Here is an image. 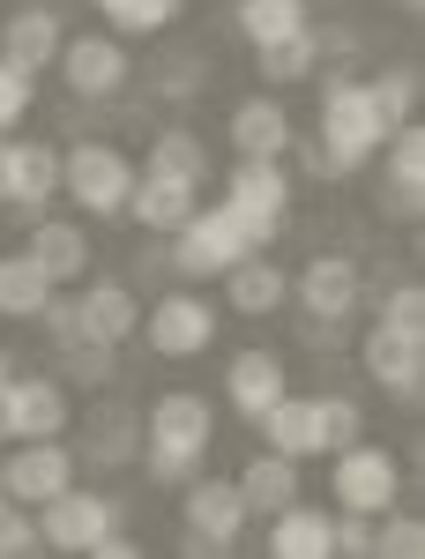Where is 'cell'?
Returning <instances> with one entry per match:
<instances>
[{
	"mask_svg": "<svg viewBox=\"0 0 425 559\" xmlns=\"http://www.w3.org/2000/svg\"><path fill=\"white\" fill-rule=\"evenodd\" d=\"M60 83H68V97H83V105H97V97H113V90L134 75L128 45L120 38H60Z\"/></svg>",
	"mask_w": 425,
	"mask_h": 559,
	"instance_id": "cell-10",
	"label": "cell"
},
{
	"mask_svg": "<svg viewBox=\"0 0 425 559\" xmlns=\"http://www.w3.org/2000/svg\"><path fill=\"white\" fill-rule=\"evenodd\" d=\"M38 321H45V336H52V350L75 344V336H83V306H75V292H60V284H52V299L38 306Z\"/></svg>",
	"mask_w": 425,
	"mask_h": 559,
	"instance_id": "cell-40",
	"label": "cell"
},
{
	"mask_svg": "<svg viewBox=\"0 0 425 559\" xmlns=\"http://www.w3.org/2000/svg\"><path fill=\"white\" fill-rule=\"evenodd\" d=\"M134 187V157L120 142H75L60 150V194L75 202L83 216H120Z\"/></svg>",
	"mask_w": 425,
	"mask_h": 559,
	"instance_id": "cell-3",
	"label": "cell"
},
{
	"mask_svg": "<svg viewBox=\"0 0 425 559\" xmlns=\"http://www.w3.org/2000/svg\"><path fill=\"white\" fill-rule=\"evenodd\" d=\"M321 150H329V165H337V179H351L366 157H381L388 142V120L381 105H374V90L358 83V75H321V134H314Z\"/></svg>",
	"mask_w": 425,
	"mask_h": 559,
	"instance_id": "cell-2",
	"label": "cell"
},
{
	"mask_svg": "<svg viewBox=\"0 0 425 559\" xmlns=\"http://www.w3.org/2000/svg\"><path fill=\"white\" fill-rule=\"evenodd\" d=\"M60 381L68 388H113V344H90V336L60 344Z\"/></svg>",
	"mask_w": 425,
	"mask_h": 559,
	"instance_id": "cell-34",
	"label": "cell"
},
{
	"mask_svg": "<svg viewBox=\"0 0 425 559\" xmlns=\"http://www.w3.org/2000/svg\"><path fill=\"white\" fill-rule=\"evenodd\" d=\"M358 358H366V381L381 388L388 403H403V411H411V403L425 395V336H396V329H374Z\"/></svg>",
	"mask_w": 425,
	"mask_h": 559,
	"instance_id": "cell-14",
	"label": "cell"
},
{
	"mask_svg": "<svg viewBox=\"0 0 425 559\" xmlns=\"http://www.w3.org/2000/svg\"><path fill=\"white\" fill-rule=\"evenodd\" d=\"M232 15H239V38L247 45H276L292 31H306V0H239Z\"/></svg>",
	"mask_w": 425,
	"mask_h": 559,
	"instance_id": "cell-31",
	"label": "cell"
},
{
	"mask_svg": "<svg viewBox=\"0 0 425 559\" xmlns=\"http://www.w3.org/2000/svg\"><path fill=\"white\" fill-rule=\"evenodd\" d=\"M224 202H232L239 224L255 231V247H269V239L284 231V216H292V173H284L276 157H239V165H232V187H224Z\"/></svg>",
	"mask_w": 425,
	"mask_h": 559,
	"instance_id": "cell-7",
	"label": "cell"
},
{
	"mask_svg": "<svg viewBox=\"0 0 425 559\" xmlns=\"http://www.w3.org/2000/svg\"><path fill=\"white\" fill-rule=\"evenodd\" d=\"M0 448H8V403H0Z\"/></svg>",
	"mask_w": 425,
	"mask_h": 559,
	"instance_id": "cell-45",
	"label": "cell"
},
{
	"mask_svg": "<svg viewBox=\"0 0 425 559\" xmlns=\"http://www.w3.org/2000/svg\"><path fill=\"white\" fill-rule=\"evenodd\" d=\"M232 150H239V157H284V150H292V112H284V97H239V112H232Z\"/></svg>",
	"mask_w": 425,
	"mask_h": 559,
	"instance_id": "cell-23",
	"label": "cell"
},
{
	"mask_svg": "<svg viewBox=\"0 0 425 559\" xmlns=\"http://www.w3.org/2000/svg\"><path fill=\"white\" fill-rule=\"evenodd\" d=\"M31 97H38V75H23V68L0 60V134H15L31 120Z\"/></svg>",
	"mask_w": 425,
	"mask_h": 559,
	"instance_id": "cell-39",
	"label": "cell"
},
{
	"mask_svg": "<svg viewBox=\"0 0 425 559\" xmlns=\"http://www.w3.org/2000/svg\"><path fill=\"white\" fill-rule=\"evenodd\" d=\"M216 440V411L202 388H165L157 403H150V426H142V463H150V485H187V477L202 471V455H210Z\"/></svg>",
	"mask_w": 425,
	"mask_h": 559,
	"instance_id": "cell-1",
	"label": "cell"
},
{
	"mask_svg": "<svg viewBox=\"0 0 425 559\" xmlns=\"http://www.w3.org/2000/svg\"><path fill=\"white\" fill-rule=\"evenodd\" d=\"M418 210H425V128H418V120H403V128H388L381 216H396V224H411Z\"/></svg>",
	"mask_w": 425,
	"mask_h": 559,
	"instance_id": "cell-15",
	"label": "cell"
},
{
	"mask_svg": "<svg viewBox=\"0 0 425 559\" xmlns=\"http://www.w3.org/2000/svg\"><path fill=\"white\" fill-rule=\"evenodd\" d=\"M314 432H321V455H337L343 440H358V432H366L358 395H314Z\"/></svg>",
	"mask_w": 425,
	"mask_h": 559,
	"instance_id": "cell-33",
	"label": "cell"
},
{
	"mask_svg": "<svg viewBox=\"0 0 425 559\" xmlns=\"http://www.w3.org/2000/svg\"><path fill=\"white\" fill-rule=\"evenodd\" d=\"M90 8H97L120 38H157L165 23H179V8H187V0H90Z\"/></svg>",
	"mask_w": 425,
	"mask_h": 559,
	"instance_id": "cell-32",
	"label": "cell"
},
{
	"mask_svg": "<svg viewBox=\"0 0 425 559\" xmlns=\"http://www.w3.org/2000/svg\"><path fill=\"white\" fill-rule=\"evenodd\" d=\"M284 388H292V373H284V358H276V350H239V358L224 366V395H232V411H239V418H261Z\"/></svg>",
	"mask_w": 425,
	"mask_h": 559,
	"instance_id": "cell-22",
	"label": "cell"
},
{
	"mask_svg": "<svg viewBox=\"0 0 425 559\" xmlns=\"http://www.w3.org/2000/svg\"><path fill=\"white\" fill-rule=\"evenodd\" d=\"M292 299L306 306V321H343L366 299V269L351 254H314L306 269H292Z\"/></svg>",
	"mask_w": 425,
	"mask_h": 559,
	"instance_id": "cell-11",
	"label": "cell"
},
{
	"mask_svg": "<svg viewBox=\"0 0 425 559\" xmlns=\"http://www.w3.org/2000/svg\"><path fill=\"white\" fill-rule=\"evenodd\" d=\"M52 299V276L31 254H0V313L8 321H38V306Z\"/></svg>",
	"mask_w": 425,
	"mask_h": 559,
	"instance_id": "cell-27",
	"label": "cell"
},
{
	"mask_svg": "<svg viewBox=\"0 0 425 559\" xmlns=\"http://www.w3.org/2000/svg\"><path fill=\"white\" fill-rule=\"evenodd\" d=\"M403 8H418V0H403Z\"/></svg>",
	"mask_w": 425,
	"mask_h": 559,
	"instance_id": "cell-46",
	"label": "cell"
},
{
	"mask_svg": "<svg viewBox=\"0 0 425 559\" xmlns=\"http://www.w3.org/2000/svg\"><path fill=\"white\" fill-rule=\"evenodd\" d=\"M105 530H120V500H105V492H83V485H68V492H52L38 508V537L52 552H97V537Z\"/></svg>",
	"mask_w": 425,
	"mask_h": 559,
	"instance_id": "cell-8",
	"label": "cell"
},
{
	"mask_svg": "<svg viewBox=\"0 0 425 559\" xmlns=\"http://www.w3.org/2000/svg\"><path fill=\"white\" fill-rule=\"evenodd\" d=\"M194 202H202V187H187V179H165V173H134L128 187V224H142V231H157V239H172L187 216H194Z\"/></svg>",
	"mask_w": 425,
	"mask_h": 559,
	"instance_id": "cell-17",
	"label": "cell"
},
{
	"mask_svg": "<svg viewBox=\"0 0 425 559\" xmlns=\"http://www.w3.org/2000/svg\"><path fill=\"white\" fill-rule=\"evenodd\" d=\"M52 194H60V150H52V142H15L0 210H15V224H31V216H45Z\"/></svg>",
	"mask_w": 425,
	"mask_h": 559,
	"instance_id": "cell-16",
	"label": "cell"
},
{
	"mask_svg": "<svg viewBox=\"0 0 425 559\" xmlns=\"http://www.w3.org/2000/svg\"><path fill=\"white\" fill-rule=\"evenodd\" d=\"M142 344L157 350V358H202L216 344V306L194 299V292H165V299L150 306V336Z\"/></svg>",
	"mask_w": 425,
	"mask_h": 559,
	"instance_id": "cell-13",
	"label": "cell"
},
{
	"mask_svg": "<svg viewBox=\"0 0 425 559\" xmlns=\"http://www.w3.org/2000/svg\"><path fill=\"white\" fill-rule=\"evenodd\" d=\"M83 455L97 471H113V463H134L142 455V426H134V411H97L83 432Z\"/></svg>",
	"mask_w": 425,
	"mask_h": 559,
	"instance_id": "cell-29",
	"label": "cell"
},
{
	"mask_svg": "<svg viewBox=\"0 0 425 559\" xmlns=\"http://www.w3.org/2000/svg\"><path fill=\"white\" fill-rule=\"evenodd\" d=\"M329 508H306V500H292V508H276L269 515V552L276 559H329L337 545H329Z\"/></svg>",
	"mask_w": 425,
	"mask_h": 559,
	"instance_id": "cell-24",
	"label": "cell"
},
{
	"mask_svg": "<svg viewBox=\"0 0 425 559\" xmlns=\"http://www.w3.org/2000/svg\"><path fill=\"white\" fill-rule=\"evenodd\" d=\"M45 537H38V508H23L15 492H0V559H23V552H38Z\"/></svg>",
	"mask_w": 425,
	"mask_h": 559,
	"instance_id": "cell-36",
	"label": "cell"
},
{
	"mask_svg": "<svg viewBox=\"0 0 425 559\" xmlns=\"http://www.w3.org/2000/svg\"><path fill=\"white\" fill-rule=\"evenodd\" d=\"M75 306H83V336H90V344L120 350L128 336H142V299H134L128 284H113V276H105V284H83Z\"/></svg>",
	"mask_w": 425,
	"mask_h": 559,
	"instance_id": "cell-19",
	"label": "cell"
},
{
	"mask_svg": "<svg viewBox=\"0 0 425 559\" xmlns=\"http://www.w3.org/2000/svg\"><path fill=\"white\" fill-rule=\"evenodd\" d=\"M329 545H337L343 559L374 552V515H351V508H337V522H329Z\"/></svg>",
	"mask_w": 425,
	"mask_h": 559,
	"instance_id": "cell-41",
	"label": "cell"
},
{
	"mask_svg": "<svg viewBox=\"0 0 425 559\" xmlns=\"http://www.w3.org/2000/svg\"><path fill=\"white\" fill-rule=\"evenodd\" d=\"M8 157H15V134H0V194H8Z\"/></svg>",
	"mask_w": 425,
	"mask_h": 559,
	"instance_id": "cell-43",
	"label": "cell"
},
{
	"mask_svg": "<svg viewBox=\"0 0 425 559\" xmlns=\"http://www.w3.org/2000/svg\"><path fill=\"white\" fill-rule=\"evenodd\" d=\"M224 299H232V313H255L261 321V313H276V306L292 299V269H276V261L255 247V254H239L224 269Z\"/></svg>",
	"mask_w": 425,
	"mask_h": 559,
	"instance_id": "cell-21",
	"label": "cell"
},
{
	"mask_svg": "<svg viewBox=\"0 0 425 559\" xmlns=\"http://www.w3.org/2000/svg\"><path fill=\"white\" fill-rule=\"evenodd\" d=\"M68 485H75V448L60 440H15V455L0 463V492H15L23 508H45Z\"/></svg>",
	"mask_w": 425,
	"mask_h": 559,
	"instance_id": "cell-12",
	"label": "cell"
},
{
	"mask_svg": "<svg viewBox=\"0 0 425 559\" xmlns=\"http://www.w3.org/2000/svg\"><path fill=\"white\" fill-rule=\"evenodd\" d=\"M8 403V448L15 440H60L68 432V381L60 373H8L0 381Z\"/></svg>",
	"mask_w": 425,
	"mask_h": 559,
	"instance_id": "cell-9",
	"label": "cell"
},
{
	"mask_svg": "<svg viewBox=\"0 0 425 559\" xmlns=\"http://www.w3.org/2000/svg\"><path fill=\"white\" fill-rule=\"evenodd\" d=\"M255 60H261V83H306L321 68V31L306 23V31H292L276 45H255Z\"/></svg>",
	"mask_w": 425,
	"mask_h": 559,
	"instance_id": "cell-28",
	"label": "cell"
},
{
	"mask_svg": "<svg viewBox=\"0 0 425 559\" xmlns=\"http://www.w3.org/2000/svg\"><path fill=\"white\" fill-rule=\"evenodd\" d=\"M179 522H187V537H179V545H187V552L202 559V552H232V545H239V530H247V500H239V485H232V477H187V500H179Z\"/></svg>",
	"mask_w": 425,
	"mask_h": 559,
	"instance_id": "cell-6",
	"label": "cell"
},
{
	"mask_svg": "<svg viewBox=\"0 0 425 559\" xmlns=\"http://www.w3.org/2000/svg\"><path fill=\"white\" fill-rule=\"evenodd\" d=\"M165 90H172V97H194V90H202V60H179V68H165Z\"/></svg>",
	"mask_w": 425,
	"mask_h": 559,
	"instance_id": "cell-42",
	"label": "cell"
},
{
	"mask_svg": "<svg viewBox=\"0 0 425 559\" xmlns=\"http://www.w3.org/2000/svg\"><path fill=\"white\" fill-rule=\"evenodd\" d=\"M239 254H255V231L239 224L232 202H194V216L172 231V276H224Z\"/></svg>",
	"mask_w": 425,
	"mask_h": 559,
	"instance_id": "cell-4",
	"label": "cell"
},
{
	"mask_svg": "<svg viewBox=\"0 0 425 559\" xmlns=\"http://www.w3.org/2000/svg\"><path fill=\"white\" fill-rule=\"evenodd\" d=\"M374 552H381V559H418L425 552V522L418 515H396V508L374 515Z\"/></svg>",
	"mask_w": 425,
	"mask_h": 559,
	"instance_id": "cell-37",
	"label": "cell"
},
{
	"mask_svg": "<svg viewBox=\"0 0 425 559\" xmlns=\"http://www.w3.org/2000/svg\"><path fill=\"white\" fill-rule=\"evenodd\" d=\"M232 485H239L247 515H276V508H292V500H298V463L269 448V455H255V463H247V471L232 477Z\"/></svg>",
	"mask_w": 425,
	"mask_h": 559,
	"instance_id": "cell-26",
	"label": "cell"
},
{
	"mask_svg": "<svg viewBox=\"0 0 425 559\" xmlns=\"http://www.w3.org/2000/svg\"><path fill=\"white\" fill-rule=\"evenodd\" d=\"M374 329L425 336V292H418V284H396V292H381V321H374Z\"/></svg>",
	"mask_w": 425,
	"mask_h": 559,
	"instance_id": "cell-38",
	"label": "cell"
},
{
	"mask_svg": "<svg viewBox=\"0 0 425 559\" xmlns=\"http://www.w3.org/2000/svg\"><path fill=\"white\" fill-rule=\"evenodd\" d=\"M23 254L38 261L52 284H75V276H90V231L68 224V216H31V247Z\"/></svg>",
	"mask_w": 425,
	"mask_h": 559,
	"instance_id": "cell-20",
	"label": "cell"
},
{
	"mask_svg": "<svg viewBox=\"0 0 425 559\" xmlns=\"http://www.w3.org/2000/svg\"><path fill=\"white\" fill-rule=\"evenodd\" d=\"M150 173H165V179H187V187H210V150H202V134H187V128H165L157 142H150Z\"/></svg>",
	"mask_w": 425,
	"mask_h": 559,
	"instance_id": "cell-30",
	"label": "cell"
},
{
	"mask_svg": "<svg viewBox=\"0 0 425 559\" xmlns=\"http://www.w3.org/2000/svg\"><path fill=\"white\" fill-rule=\"evenodd\" d=\"M8 373H15V358H8V344H0V381H8Z\"/></svg>",
	"mask_w": 425,
	"mask_h": 559,
	"instance_id": "cell-44",
	"label": "cell"
},
{
	"mask_svg": "<svg viewBox=\"0 0 425 559\" xmlns=\"http://www.w3.org/2000/svg\"><path fill=\"white\" fill-rule=\"evenodd\" d=\"M366 90H374V105H381L388 128H403V120L418 112V68H381Z\"/></svg>",
	"mask_w": 425,
	"mask_h": 559,
	"instance_id": "cell-35",
	"label": "cell"
},
{
	"mask_svg": "<svg viewBox=\"0 0 425 559\" xmlns=\"http://www.w3.org/2000/svg\"><path fill=\"white\" fill-rule=\"evenodd\" d=\"M60 38H68V31H60V15L23 0V8L0 23V60H8V68H23V75H45V68L60 60Z\"/></svg>",
	"mask_w": 425,
	"mask_h": 559,
	"instance_id": "cell-18",
	"label": "cell"
},
{
	"mask_svg": "<svg viewBox=\"0 0 425 559\" xmlns=\"http://www.w3.org/2000/svg\"><path fill=\"white\" fill-rule=\"evenodd\" d=\"M396 492H403L396 455L374 448V440H343L337 463H329V500L351 508V515H388V508H396Z\"/></svg>",
	"mask_w": 425,
	"mask_h": 559,
	"instance_id": "cell-5",
	"label": "cell"
},
{
	"mask_svg": "<svg viewBox=\"0 0 425 559\" xmlns=\"http://www.w3.org/2000/svg\"><path fill=\"white\" fill-rule=\"evenodd\" d=\"M255 426H261V440H269L276 455H292V463L321 455V432H314V395H292V388H284V395L261 411Z\"/></svg>",
	"mask_w": 425,
	"mask_h": 559,
	"instance_id": "cell-25",
	"label": "cell"
}]
</instances>
